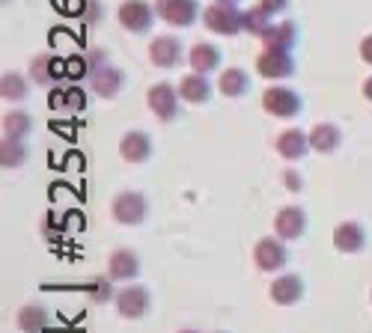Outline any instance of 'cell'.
I'll return each instance as SVG.
<instances>
[{"label":"cell","mask_w":372,"mask_h":333,"mask_svg":"<svg viewBox=\"0 0 372 333\" xmlns=\"http://www.w3.org/2000/svg\"><path fill=\"white\" fill-rule=\"evenodd\" d=\"M369 297H372V295H369Z\"/></svg>","instance_id":"74e56055"},{"label":"cell","mask_w":372,"mask_h":333,"mask_svg":"<svg viewBox=\"0 0 372 333\" xmlns=\"http://www.w3.org/2000/svg\"><path fill=\"white\" fill-rule=\"evenodd\" d=\"M268 297L277 304V307H292L304 297V280L298 274H280L272 289H268Z\"/></svg>","instance_id":"2e32d148"},{"label":"cell","mask_w":372,"mask_h":333,"mask_svg":"<svg viewBox=\"0 0 372 333\" xmlns=\"http://www.w3.org/2000/svg\"><path fill=\"white\" fill-rule=\"evenodd\" d=\"M253 262L262 274H274V271H283L286 262H289V250H286L283 238H259L257 247H253Z\"/></svg>","instance_id":"277c9868"},{"label":"cell","mask_w":372,"mask_h":333,"mask_svg":"<svg viewBox=\"0 0 372 333\" xmlns=\"http://www.w3.org/2000/svg\"><path fill=\"white\" fill-rule=\"evenodd\" d=\"M286 185H289V191H301V185H304V181H301V176L298 173H286Z\"/></svg>","instance_id":"836d02e7"},{"label":"cell","mask_w":372,"mask_h":333,"mask_svg":"<svg viewBox=\"0 0 372 333\" xmlns=\"http://www.w3.org/2000/svg\"><path fill=\"white\" fill-rule=\"evenodd\" d=\"M179 98H182L179 87L161 80V83H155V87H149L146 105H149V110L155 113L161 122H170V120H176V113H179Z\"/></svg>","instance_id":"5b68a950"},{"label":"cell","mask_w":372,"mask_h":333,"mask_svg":"<svg viewBox=\"0 0 372 333\" xmlns=\"http://www.w3.org/2000/svg\"><path fill=\"white\" fill-rule=\"evenodd\" d=\"M361 60H363L366 65H372V33L361 39Z\"/></svg>","instance_id":"1f68e13d"},{"label":"cell","mask_w":372,"mask_h":333,"mask_svg":"<svg viewBox=\"0 0 372 333\" xmlns=\"http://www.w3.org/2000/svg\"><path fill=\"white\" fill-rule=\"evenodd\" d=\"M108 274L110 280H120V282H131L134 277L140 274V259L134 250H113L110 259H108Z\"/></svg>","instance_id":"ac0fdd59"},{"label":"cell","mask_w":372,"mask_h":333,"mask_svg":"<svg viewBox=\"0 0 372 333\" xmlns=\"http://www.w3.org/2000/svg\"><path fill=\"white\" fill-rule=\"evenodd\" d=\"M250 90V75L244 69H224L221 78H217V92L227 95V98H242Z\"/></svg>","instance_id":"603a6c76"},{"label":"cell","mask_w":372,"mask_h":333,"mask_svg":"<svg viewBox=\"0 0 372 333\" xmlns=\"http://www.w3.org/2000/svg\"><path fill=\"white\" fill-rule=\"evenodd\" d=\"M66 69H69V75H72V78H78V75H81V69H87V60L75 57V60H69V63H66Z\"/></svg>","instance_id":"d6a6232c"},{"label":"cell","mask_w":372,"mask_h":333,"mask_svg":"<svg viewBox=\"0 0 372 333\" xmlns=\"http://www.w3.org/2000/svg\"><path fill=\"white\" fill-rule=\"evenodd\" d=\"M307 134H310L313 152H319V155H331L343 143V131H340V125H334V122H319V125H313L307 131Z\"/></svg>","instance_id":"ffe728a7"},{"label":"cell","mask_w":372,"mask_h":333,"mask_svg":"<svg viewBox=\"0 0 372 333\" xmlns=\"http://www.w3.org/2000/svg\"><path fill=\"white\" fill-rule=\"evenodd\" d=\"M259 6L274 18V15H280V12L289 9V0H259Z\"/></svg>","instance_id":"4dcf8cb0"},{"label":"cell","mask_w":372,"mask_h":333,"mask_svg":"<svg viewBox=\"0 0 372 333\" xmlns=\"http://www.w3.org/2000/svg\"><path fill=\"white\" fill-rule=\"evenodd\" d=\"M188 65H191V72H200V75L215 72L217 65H221V51H217V45H212V42H197V45H191Z\"/></svg>","instance_id":"7402d4cb"},{"label":"cell","mask_w":372,"mask_h":333,"mask_svg":"<svg viewBox=\"0 0 372 333\" xmlns=\"http://www.w3.org/2000/svg\"><path fill=\"white\" fill-rule=\"evenodd\" d=\"M149 60L152 65H158V69H176L182 63V45L176 36H155L149 45Z\"/></svg>","instance_id":"5bb4252c"},{"label":"cell","mask_w":372,"mask_h":333,"mask_svg":"<svg viewBox=\"0 0 372 333\" xmlns=\"http://www.w3.org/2000/svg\"><path fill=\"white\" fill-rule=\"evenodd\" d=\"M155 12L170 27H191L200 18L197 0H155Z\"/></svg>","instance_id":"8992f818"},{"label":"cell","mask_w":372,"mask_h":333,"mask_svg":"<svg viewBox=\"0 0 372 333\" xmlns=\"http://www.w3.org/2000/svg\"><path fill=\"white\" fill-rule=\"evenodd\" d=\"M179 95H182V102H188V105H206L212 98V83L206 75L191 72L179 80Z\"/></svg>","instance_id":"44dd1931"},{"label":"cell","mask_w":372,"mask_h":333,"mask_svg":"<svg viewBox=\"0 0 372 333\" xmlns=\"http://www.w3.org/2000/svg\"><path fill=\"white\" fill-rule=\"evenodd\" d=\"M301 95L289 87H268L262 92V110L277 116V120H292V116L301 113Z\"/></svg>","instance_id":"3957f363"},{"label":"cell","mask_w":372,"mask_h":333,"mask_svg":"<svg viewBox=\"0 0 372 333\" xmlns=\"http://www.w3.org/2000/svg\"><path fill=\"white\" fill-rule=\"evenodd\" d=\"M63 105L69 110H83V107H87V95H83L78 87H72V90L63 92Z\"/></svg>","instance_id":"f1b7e54d"},{"label":"cell","mask_w":372,"mask_h":333,"mask_svg":"<svg viewBox=\"0 0 372 333\" xmlns=\"http://www.w3.org/2000/svg\"><path fill=\"white\" fill-rule=\"evenodd\" d=\"M242 27H244V33H250V36H262V33L272 27V15L257 4V6L242 12Z\"/></svg>","instance_id":"4316f807"},{"label":"cell","mask_w":372,"mask_h":333,"mask_svg":"<svg viewBox=\"0 0 372 333\" xmlns=\"http://www.w3.org/2000/svg\"><path fill=\"white\" fill-rule=\"evenodd\" d=\"M202 24L206 30L217 33V36H235V33H242V12L239 6L232 4H212L202 9Z\"/></svg>","instance_id":"7a4b0ae2"},{"label":"cell","mask_w":372,"mask_h":333,"mask_svg":"<svg viewBox=\"0 0 372 333\" xmlns=\"http://www.w3.org/2000/svg\"><path fill=\"white\" fill-rule=\"evenodd\" d=\"M179 333H197V330H179Z\"/></svg>","instance_id":"8d00e7d4"},{"label":"cell","mask_w":372,"mask_h":333,"mask_svg":"<svg viewBox=\"0 0 372 333\" xmlns=\"http://www.w3.org/2000/svg\"><path fill=\"white\" fill-rule=\"evenodd\" d=\"M27 80L19 72H6L0 78V98H6V102H21V98H27Z\"/></svg>","instance_id":"83f0119b"},{"label":"cell","mask_w":372,"mask_h":333,"mask_svg":"<svg viewBox=\"0 0 372 333\" xmlns=\"http://www.w3.org/2000/svg\"><path fill=\"white\" fill-rule=\"evenodd\" d=\"M66 75V63L57 60L54 54H39L30 63V78L39 83V87H54V83Z\"/></svg>","instance_id":"d6986e66"},{"label":"cell","mask_w":372,"mask_h":333,"mask_svg":"<svg viewBox=\"0 0 372 333\" xmlns=\"http://www.w3.org/2000/svg\"><path fill=\"white\" fill-rule=\"evenodd\" d=\"M125 87V75L116 65H101V69L90 72V90L98 98H116Z\"/></svg>","instance_id":"8fae6325"},{"label":"cell","mask_w":372,"mask_h":333,"mask_svg":"<svg viewBox=\"0 0 372 333\" xmlns=\"http://www.w3.org/2000/svg\"><path fill=\"white\" fill-rule=\"evenodd\" d=\"M361 92H363V98H366V102H372V75L363 80V87H361Z\"/></svg>","instance_id":"e575fe53"},{"label":"cell","mask_w":372,"mask_h":333,"mask_svg":"<svg viewBox=\"0 0 372 333\" xmlns=\"http://www.w3.org/2000/svg\"><path fill=\"white\" fill-rule=\"evenodd\" d=\"M24 161H27L24 140L4 137V143H0V166H4V170H19V166H24Z\"/></svg>","instance_id":"d4e9b609"},{"label":"cell","mask_w":372,"mask_h":333,"mask_svg":"<svg viewBox=\"0 0 372 333\" xmlns=\"http://www.w3.org/2000/svg\"><path fill=\"white\" fill-rule=\"evenodd\" d=\"M48 322H51V315L39 304H27V307L19 310V315H15V324H19V330H24V333H45Z\"/></svg>","instance_id":"cb8c5ba5"},{"label":"cell","mask_w":372,"mask_h":333,"mask_svg":"<svg viewBox=\"0 0 372 333\" xmlns=\"http://www.w3.org/2000/svg\"><path fill=\"white\" fill-rule=\"evenodd\" d=\"M155 9H152L146 0H123V6L116 9V18H120L123 30L128 33H146L155 21Z\"/></svg>","instance_id":"52a82bcc"},{"label":"cell","mask_w":372,"mask_h":333,"mask_svg":"<svg viewBox=\"0 0 372 333\" xmlns=\"http://www.w3.org/2000/svg\"><path fill=\"white\" fill-rule=\"evenodd\" d=\"M120 155L128 164H143L152 158V137L146 131H125L120 137Z\"/></svg>","instance_id":"e0dca14e"},{"label":"cell","mask_w":372,"mask_h":333,"mask_svg":"<svg viewBox=\"0 0 372 333\" xmlns=\"http://www.w3.org/2000/svg\"><path fill=\"white\" fill-rule=\"evenodd\" d=\"M110 214H113L116 223L138 226V223L146 221V214H149V199L140 191H120L110 203Z\"/></svg>","instance_id":"6da1fadb"},{"label":"cell","mask_w":372,"mask_h":333,"mask_svg":"<svg viewBox=\"0 0 372 333\" xmlns=\"http://www.w3.org/2000/svg\"><path fill=\"white\" fill-rule=\"evenodd\" d=\"M257 72L268 80H283L295 75V60L292 54H283V51H262L257 57Z\"/></svg>","instance_id":"4fadbf2b"},{"label":"cell","mask_w":372,"mask_h":333,"mask_svg":"<svg viewBox=\"0 0 372 333\" xmlns=\"http://www.w3.org/2000/svg\"><path fill=\"white\" fill-rule=\"evenodd\" d=\"M90 295H93V301L105 304V301H110V297H113V289H110L108 280H95L93 286H90Z\"/></svg>","instance_id":"f546056e"},{"label":"cell","mask_w":372,"mask_h":333,"mask_svg":"<svg viewBox=\"0 0 372 333\" xmlns=\"http://www.w3.org/2000/svg\"><path fill=\"white\" fill-rule=\"evenodd\" d=\"M4 137H15V140H24L30 134V128H33V120H30V113L24 110H12V113H4Z\"/></svg>","instance_id":"484cf974"},{"label":"cell","mask_w":372,"mask_h":333,"mask_svg":"<svg viewBox=\"0 0 372 333\" xmlns=\"http://www.w3.org/2000/svg\"><path fill=\"white\" fill-rule=\"evenodd\" d=\"M331 238H334V247L340 250V253H346V256L363 253V250H366V241H369L366 229H363L358 221H343V223H336Z\"/></svg>","instance_id":"9c48e42d"},{"label":"cell","mask_w":372,"mask_h":333,"mask_svg":"<svg viewBox=\"0 0 372 333\" xmlns=\"http://www.w3.org/2000/svg\"><path fill=\"white\" fill-rule=\"evenodd\" d=\"M274 149H277V155L286 158V161H301L313 146H310V134H307V131L286 128V131H280V134H277Z\"/></svg>","instance_id":"7c38bea8"},{"label":"cell","mask_w":372,"mask_h":333,"mask_svg":"<svg viewBox=\"0 0 372 333\" xmlns=\"http://www.w3.org/2000/svg\"><path fill=\"white\" fill-rule=\"evenodd\" d=\"M113 301H116V310H120L123 319H131V322L143 319V315L152 310V295H149L146 286H125Z\"/></svg>","instance_id":"ba28073f"},{"label":"cell","mask_w":372,"mask_h":333,"mask_svg":"<svg viewBox=\"0 0 372 333\" xmlns=\"http://www.w3.org/2000/svg\"><path fill=\"white\" fill-rule=\"evenodd\" d=\"M307 232V214L298 206H283L274 218V236L283 241H298Z\"/></svg>","instance_id":"30bf717a"},{"label":"cell","mask_w":372,"mask_h":333,"mask_svg":"<svg viewBox=\"0 0 372 333\" xmlns=\"http://www.w3.org/2000/svg\"><path fill=\"white\" fill-rule=\"evenodd\" d=\"M262 48L265 51H283V54H292V48L298 42V27L295 21H280V24H272L265 33H262Z\"/></svg>","instance_id":"9a60e30c"},{"label":"cell","mask_w":372,"mask_h":333,"mask_svg":"<svg viewBox=\"0 0 372 333\" xmlns=\"http://www.w3.org/2000/svg\"><path fill=\"white\" fill-rule=\"evenodd\" d=\"M215 4H232V6H239V0H215Z\"/></svg>","instance_id":"d590c367"}]
</instances>
